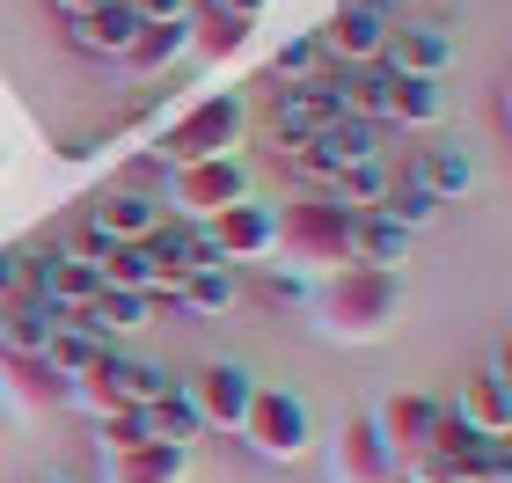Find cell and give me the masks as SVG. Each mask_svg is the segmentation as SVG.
Wrapping results in <instances>:
<instances>
[{"label": "cell", "mask_w": 512, "mask_h": 483, "mask_svg": "<svg viewBox=\"0 0 512 483\" xmlns=\"http://www.w3.org/2000/svg\"><path fill=\"white\" fill-rule=\"evenodd\" d=\"M308 315H315V337L322 344H344V352H366L395 330L403 315V279L374 264H337L308 286Z\"/></svg>", "instance_id": "obj_1"}, {"label": "cell", "mask_w": 512, "mask_h": 483, "mask_svg": "<svg viewBox=\"0 0 512 483\" xmlns=\"http://www.w3.org/2000/svg\"><path fill=\"white\" fill-rule=\"evenodd\" d=\"M249 140V103H242V88H213V96H198V103H183L169 125L154 132V161L161 169H191V161H220V154H242Z\"/></svg>", "instance_id": "obj_2"}, {"label": "cell", "mask_w": 512, "mask_h": 483, "mask_svg": "<svg viewBox=\"0 0 512 483\" xmlns=\"http://www.w3.org/2000/svg\"><path fill=\"white\" fill-rule=\"evenodd\" d=\"M344 235H352V213L330 198H293L286 213H278V235H271V257L278 271H300V279H322V271H337V264H352L344 257Z\"/></svg>", "instance_id": "obj_3"}, {"label": "cell", "mask_w": 512, "mask_h": 483, "mask_svg": "<svg viewBox=\"0 0 512 483\" xmlns=\"http://www.w3.org/2000/svg\"><path fill=\"white\" fill-rule=\"evenodd\" d=\"M161 213L183 220V227H205V220H220L227 205H242L256 198L249 191V169H242V154H220V161H191V169H161Z\"/></svg>", "instance_id": "obj_4"}, {"label": "cell", "mask_w": 512, "mask_h": 483, "mask_svg": "<svg viewBox=\"0 0 512 483\" xmlns=\"http://www.w3.org/2000/svg\"><path fill=\"white\" fill-rule=\"evenodd\" d=\"M235 440H249L256 462H300V454L315 447V418H308V403H300V396L256 381V396H249V410H242V432H235Z\"/></svg>", "instance_id": "obj_5"}, {"label": "cell", "mask_w": 512, "mask_h": 483, "mask_svg": "<svg viewBox=\"0 0 512 483\" xmlns=\"http://www.w3.org/2000/svg\"><path fill=\"white\" fill-rule=\"evenodd\" d=\"M403 483H491V440H476L469 425H454L439 410L432 440L403 462Z\"/></svg>", "instance_id": "obj_6"}, {"label": "cell", "mask_w": 512, "mask_h": 483, "mask_svg": "<svg viewBox=\"0 0 512 483\" xmlns=\"http://www.w3.org/2000/svg\"><path fill=\"white\" fill-rule=\"evenodd\" d=\"M198 235V264H264L271 257V235H278V213L271 205H256V198H242V205H227L220 220H205V227H191Z\"/></svg>", "instance_id": "obj_7"}, {"label": "cell", "mask_w": 512, "mask_h": 483, "mask_svg": "<svg viewBox=\"0 0 512 483\" xmlns=\"http://www.w3.org/2000/svg\"><path fill=\"white\" fill-rule=\"evenodd\" d=\"M249 396H256V381H249V366H235V359H213V366H198V374L183 381V403H191V418L205 432H242Z\"/></svg>", "instance_id": "obj_8"}, {"label": "cell", "mask_w": 512, "mask_h": 483, "mask_svg": "<svg viewBox=\"0 0 512 483\" xmlns=\"http://www.w3.org/2000/svg\"><path fill=\"white\" fill-rule=\"evenodd\" d=\"M322 59L337 66V74H359V66H381V44H388V15L366 8V0H344V8L315 30Z\"/></svg>", "instance_id": "obj_9"}, {"label": "cell", "mask_w": 512, "mask_h": 483, "mask_svg": "<svg viewBox=\"0 0 512 483\" xmlns=\"http://www.w3.org/2000/svg\"><path fill=\"white\" fill-rule=\"evenodd\" d=\"M388 125H359V118H337V125H322L315 140H300L286 161L300 176H315V183H330L337 169H352V161H374V140H381Z\"/></svg>", "instance_id": "obj_10"}, {"label": "cell", "mask_w": 512, "mask_h": 483, "mask_svg": "<svg viewBox=\"0 0 512 483\" xmlns=\"http://www.w3.org/2000/svg\"><path fill=\"white\" fill-rule=\"evenodd\" d=\"M330 483H403L395 454L381 447L374 418H344L337 440H330Z\"/></svg>", "instance_id": "obj_11"}, {"label": "cell", "mask_w": 512, "mask_h": 483, "mask_svg": "<svg viewBox=\"0 0 512 483\" xmlns=\"http://www.w3.org/2000/svg\"><path fill=\"white\" fill-rule=\"evenodd\" d=\"M447 66H454V37H447V22H410V30H395V22H388V44H381V74L439 81Z\"/></svg>", "instance_id": "obj_12"}, {"label": "cell", "mask_w": 512, "mask_h": 483, "mask_svg": "<svg viewBox=\"0 0 512 483\" xmlns=\"http://www.w3.org/2000/svg\"><path fill=\"white\" fill-rule=\"evenodd\" d=\"M59 403H66V381L44 359L0 352V410H8V418H44V410H59Z\"/></svg>", "instance_id": "obj_13"}, {"label": "cell", "mask_w": 512, "mask_h": 483, "mask_svg": "<svg viewBox=\"0 0 512 483\" xmlns=\"http://www.w3.org/2000/svg\"><path fill=\"white\" fill-rule=\"evenodd\" d=\"M439 410H447V403H432V396H388V403L374 410V432H381V447L395 454V469H403L410 454H417V447L432 440Z\"/></svg>", "instance_id": "obj_14"}, {"label": "cell", "mask_w": 512, "mask_h": 483, "mask_svg": "<svg viewBox=\"0 0 512 483\" xmlns=\"http://www.w3.org/2000/svg\"><path fill=\"white\" fill-rule=\"evenodd\" d=\"M161 220H169V213H161V198H154V191H125V183H118V191H103V198H96V220H88V227H96V235L118 249V242H147Z\"/></svg>", "instance_id": "obj_15"}, {"label": "cell", "mask_w": 512, "mask_h": 483, "mask_svg": "<svg viewBox=\"0 0 512 483\" xmlns=\"http://www.w3.org/2000/svg\"><path fill=\"white\" fill-rule=\"evenodd\" d=\"M66 37H74V52H88V59H125V44L139 37V15H132V0H96L88 15L66 22Z\"/></svg>", "instance_id": "obj_16"}, {"label": "cell", "mask_w": 512, "mask_h": 483, "mask_svg": "<svg viewBox=\"0 0 512 483\" xmlns=\"http://www.w3.org/2000/svg\"><path fill=\"white\" fill-rule=\"evenodd\" d=\"M139 257L154 264V301H176V286L198 271V235L183 220H161L147 242H139Z\"/></svg>", "instance_id": "obj_17"}, {"label": "cell", "mask_w": 512, "mask_h": 483, "mask_svg": "<svg viewBox=\"0 0 512 483\" xmlns=\"http://www.w3.org/2000/svg\"><path fill=\"white\" fill-rule=\"evenodd\" d=\"M147 308H154L147 293H118V286H103V293H96V301H88L81 315H59V322L103 344V337H132V330H147Z\"/></svg>", "instance_id": "obj_18"}, {"label": "cell", "mask_w": 512, "mask_h": 483, "mask_svg": "<svg viewBox=\"0 0 512 483\" xmlns=\"http://www.w3.org/2000/svg\"><path fill=\"white\" fill-rule=\"evenodd\" d=\"M447 118V88L439 81H410V74H388V96H381V125L395 132H432Z\"/></svg>", "instance_id": "obj_19"}, {"label": "cell", "mask_w": 512, "mask_h": 483, "mask_svg": "<svg viewBox=\"0 0 512 483\" xmlns=\"http://www.w3.org/2000/svg\"><path fill=\"white\" fill-rule=\"evenodd\" d=\"M410 183H417V191H425L432 205H454V198H469V191H476V161L461 154V147H417Z\"/></svg>", "instance_id": "obj_20"}, {"label": "cell", "mask_w": 512, "mask_h": 483, "mask_svg": "<svg viewBox=\"0 0 512 483\" xmlns=\"http://www.w3.org/2000/svg\"><path fill=\"white\" fill-rule=\"evenodd\" d=\"M183 476H191V454L161 447V440H139L125 454H103V483H183Z\"/></svg>", "instance_id": "obj_21"}, {"label": "cell", "mask_w": 512, "mask_h": 483, "mask_svg": "<svg viewBox=\"0 0 512 483\" xmlns=\"http://www.w3.org/2000/svg\"><path fill=\"white\" fill-rule=\"evenodd\" d=\"M37 293H44V308H52V315H81L103 293V271L81 264V257H44L37 264Z\"/></svg>", "instance_id": "obj_22"}, {"label": "cell", "mask_w": 512, "mask_h": 483, "mask_svg": "<svg viewBox=\"0 0 512 483\" xmlns=\"http://www.w3.org/2000/svg\"><path fill=\"white\" fill-rule=\"evenodd\" d=\"M176 59H191V22H139V37L125 44V74L139 81H154V74H169Z\"/></svg>", "instance_id": "obj_23"}, {"label": "cell", "mask_w": 512, "mask_h": 483, "mask_svg": "<svg viewBox=\"0 0 512 483\" xmlns=\"http://www.w3.org/2000/svg\"><path fill=\"white\" fill-rule=\"evenodd\" d=\"M447 418H454V425H469L476 440H505V432H512V396H505L491 374H476V381H461V396H454Z\"/></svg>", "instance_id": "obj_24"}, {"label": "cell", "mask_w": 512, "mask_h": 483, "mask_svg": "<svg viewBox=\"0 0 512 483\" xmlns=\"http://www.w3.org/2000/svg\"><path fill=\"white\" fill-rule=\"evenodd\" d=\"M52 330H59V315L44 308V293H8V308H0V352L37 359Z\"/></svg>", "instance_id": "obj_25"}, {"label": "cell", "mask_w": 512, "mask_h": 483, "mask_svg": "<svg viewBox=\"0 0 512 483\" xmlns=\"http://www.w3.org/2000/svg\"><path fill=\"white\" fill-rule=\"evenodd\" d=\"M344 257L352 264H374V271H395L410 257V235L381 213H352V235H344Z\"/></svg>", "instance_id": "obj_26"}, {"label": "cell", "mask_w": 512, "mask_h": 483, "mask_svg": "<svg viewBox=\"0 0 512 483\" xmlns=\"http://www.w3.org/2000/svg\"><path fill=\"white\" fill-rule=\"evenodd\" d=\"M330 205H344V213H381V198H388V169L381 161H352V169H337L330 176V191H322Z\"/></svg>", "instance_id": "obj_27"}, {"label": "cell", "mask_w": 512, "mask_h": 483, "mask_svg": "<svg viewBox=\"0 0 512 483\" xmlns=\"http://www.w3.org/2000/svg\"><path fill=\"white\" fill-rule=\"evenodd\" d=\"M249 52V22H227V15H191V59L205 66H235Z\"/></svg>", "instance_id": "obj_28"}, {"label": "cell", "mask_w": 512, "mask_h": 483, "mask_svg": "<svg viewBox=\"0 0 512 483\" xmlns=\"http://www.w3.org/2000/svg\"><path fill=\"white\" fill-rule=\"evenodd\" d=\"M139 425H147V440H161V447H183V454H191V440H198V418H191V403H183V388H169V396H161V403H147V410H139Z\"/></svg>", "instance_id": "obj_29"}, {"label": "cell", "mask_w": 512, "mask_h": 483, "mask_svg": "<svg viewBox=\"0 0 512 483\" xmlns=\"http://www.w3.org/2000/svg\"><path fill=\"white\" fill-rule=\"evenodd\" d=\"M176 301L191 308V315H205V322L227 315V308H235V271H227V264H198L191 279L176 286Z\"/></svg>", "instance_id": "obj_30"}, {"label": "cell", "mask_w": 512, "mask_h": 483, "mask_svg": "<svg viewBox=\"0 0 512 483\" xmlns=\"http://www.w3.org/2000/svg\"><path fill=\"white\" fill-rule=\"evenodd\" d=\"M37 359L52 366L59 381H74V374H88V366L103 359V344H96V337H81V330H66V322H59V330L44 337V352H37Z\"/></svg>", "instance_id": "obj_31"}, {"label": "cell", "mask_w": 512, "mask_h": 483, "mask_svg": "<svg viewBox=\"0 0 512 483\" xmlns=\"http://www.w3.org/2000/svg\"><path fill=\"white\" fill-rule=\"evenodd\" d=\"M103 286H118V293H147V301H154V264L139 257V242H118V249L103 257Z\"/></svg>", "instance_id": "obj_32"}, {"label": "cell", "mask_w": 512, "mask_h": 483, "mask_svg": "<svg viewBox=\"0 0 512 483\" xmlns=\"http://www.w3.org/2000/svg\"><path fill=\"white\" fill-rule=\"evenodd\" d=\"M315 74H330V59H322L315 30H308V37H293L286 52L271 59V81H278V88H293V81H315Z\"/></svg>", "instance_id": "obj_33"}, {"label": "cell", "mask_w": 512, "mask_h": 483, "mask_svg": "<svg viewBox=\"0 0 512 483\" xmlns=\"http://www.w3.org/2000/svg\"><path fill=\"white\" fill-rule=\"evenodd\" d=\"M381 220H395L403 235H417V227H432L439 220V205L417 191V183H388V198H381Z\"/></svg>", "instance_id": "obj_34"}, {"label": "cell", "mask_w": 512, "mask_h": 483, "mask_svg": "<svg viewBox=\"0 0 512 483\" xmlns=\"http://www.w3.org/2000/svg\"><path fill=\"white\" fill-rule=\"evenodd\" d=\"M139 440H147L139 410H118V418H103V425H96V454H125V447H139Z\"/></svg>", "instance_id": "obj_35"}, {"label": "cell", "mask_w": 512, "mask_h": 483, "mask_svg": "<svg viewBox=\"0 0 512 483\" xmlns=\"http://www.w3.org/2000/svg\"><path fill=\"white\" fill-rule=\"evenodd\" d=\"M22 286H30V257H22V249H0V301L22 293Z\"/></svg>", "instance_id": "obj_36"}, {"label": "cell", "mask_w": 512, "mask_h": 483, "mask_svg": "<svg viewBox=\"0 0 512 483\" xmlns=\"http://www.w3.org/2000/svg\"><path fill=\"white\" fill-rule=\"evenodd\" d=\"M139 22H191V0H132Z\"/></svg>", "instance_id": "obj_37"}, {"label": "cell", "mask_w": 512, "mask_h": 483, "mask_svg": "<svg viewBox=\"0 0 512 483\" xmlns=\"http://www.w3.org/2000/svg\"><path fill=\"white\" fill-rule=\"evenodd\" d=\"M205 15H227V22H249V30H256V15H264V0H205Z\"/></svg>", "instance_id": "obj_38"}, {"label": "cell", "mask_w": 512, "mask_h": 483, "mask_svg": "<svg viewBox=\"0 0 512 483\" xmlns=\"http://www.w3.org/2000/svg\"><path fill=\"white\" fill-rule=\"evenodd\" d=\"M491 381H498V388H505V396H512V337L498 344V359H491Z\"/></svg>", "instance_id": "obj_39"}, {"label": "cell", "mask_w": 512, "mask_h": 483, "mask_svg": "<svg viewBox=\"0 0 512 483\" xmlns=\"http://www.w3.org/2000/svg\"><path fill=\"white\" fill-rule=\"evenodd\" d=\"M52 8H59L66 22H74V15H88V8H96V0H52Z\"/></svg>", "instance_id": "obj_40"}, {"label": "cell", "mask_w": 512, "mask_h": 483, "mask_svg": "<svg viewBox=\"0 0 512 483\" xmlns=\"http://www.w3.org/2000/svg\"><path fill=\"white\" fill-rule=\"evenodd\" d=\"M30 483H74V476H66V469H44V476H30Z\"/></svg>", "instance_id": "obj_41"}, {"label": "cell", "mask_w": 512, "mask_h": 483, "mask_svg": "<svg viewBox=\"0 0 512 483\" xmlns=\"http://www.w3.org/2000/svg\"><path fill=\"white\" fill-rule=\"evenodd\" d=\"M366 8H381V15H388V8H395V0H366Z\"/></svg>", "instance_id": "obj_42"}, {"label": "cell", "mask_w": 512, "mask_h": 483, "mask_svg": "<svg viewBox=\"0 0 512 483\" xmlns=\"http://www.w3.org/2000/svg\"><path fill=\"white\" fill-rule=\"evenodd\" d=\"M0 425H8V410H0Z\"/></svg>", "instance_id": "obj_43"}]
</instances>
